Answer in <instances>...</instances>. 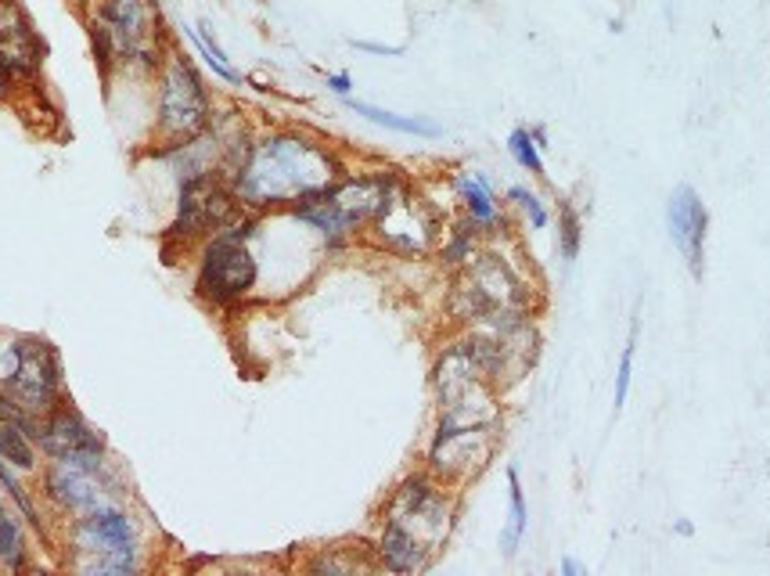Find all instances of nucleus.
<instances>
[{
  "instance_id": "nucleus-26",
  "label": "nucleus",
  "mask_w": 770,
  "mask_h": 576,
  "mask_svg": "<svg viewBox=\"0 0 770 576\" xmlns=\"http://www.w3.org/2000/svg\"><path fill=\"white\" fill-rule=\"evenodd\" d=\"M576 253H579V217L573 206H562V256L573 264Z\"/></svg>"
},
{
  "instance_id": "nucleus-25",
  "label": "nucleus",
  "mask_w": 770,
  "mask_h": 576,
  "mask_svg": "<svg viewBox=\"0 0 770 576\" xmlns=\"http://www.w3.org/2000/svg\"><path fill=\"white\" fill-rule=\"evenodd\" d=\"M0 483H4V490L11 493V498H15V504L22 508V515H26V519L33 523V530H40L44 534V523H40V515H37V508H33V501H29V493L22 490V483L15 476H11V468H8V462L4 457H0Z\"/></svg>"
},
{
  "instance_id": "nucleus-33",
  "label": "nucleus",
  "mask_w": 770,
  "mask_h": 576,
  "mask_svg": "<svg viewBox=\"0 0 770 576\" xmlns=\"http://www.w3.org/2000/svg\"><path fill=\"white\" fill-rule=\"evenodd\" d=\"M8 8H11V0H0V22H4V15H8Z\"/></svg>"
},
{
  "instance_id": "nucleus-4",
  "label": "nucleus",
  "mask_w": 770,
  "mask_h": 576,
  "mask_svg": "<svg viewBox=\"0 0 770 576\" xmlns=\"http://www.w3.org/2000/svg\"><path fill=\"white\" fill-rule=\"evenodd\" d=\"M145 526L123 501L69 519V555L80 573L130 576L145 566Z\"/></svg>"
},
{
  "instance_id": "nucleus-14",
  "label": "nucleus",
  "mask_w": 770,
  "mask_h": 576,
  "mask_svg": "<svg viewBox=\"0 0 770 576\" xmlns=\"http://www.w3.org/2000/svg\"><path fill=\"white\" fill-rule=\"evenodd\" d=\"M44 54L47 47L40 40V33L22 15V8L11 4L4 22H0V73L8 76L11 87H29L37 84L44 69Z\"/></svg>"
},
{
  "instance_id": "nucleus-30",
  "label": "nucleus",
  "mask_w": 770,
  "mask_h": 576,
  "mask_svg": "<svg viewBox=\"0 0 770 576\" xmlns=\"http://www.w3.org/2000/svg\"><path fill=\"white\" fill-rule=\"evenodd\" d=\"M328 87L335 90V94H350V90H353V76H350V73H335V76H328Z\"/></svg>"
},
{
  "instance_id": "nucleus-2",
  "label": "nucleus",
  "mask_w": 770,
  "mask_h": 576,
  "mask_svg": "<svg viewBox=\"0 0 770 576\" xmlns=\"http://www.w3.org/2000/svg\"><path fill=\"white\" fill-rule=\"evenodd\" d=\"M342 177V162L314 137L278 131L248 145L242 167L234 170V192L248 209L303 206Z\"/></svg>"
},
{
  "instance_id": "nucleus-3",
  "label": "nucleus",
  "mask_w": 770,
  "mask_h": 576,
  "mask_svg": "<svg viewBox=\"0 0 770 576\" xmlns=\"http://www.w3.org/2000/svg\"><path fill=\"white\" fill-rule=\"evenodd\" d=\"M454 526V501L450 493L432 483L429 476H411L389 501L386 530L378 540L382 566L393 573H418L443 548Z\"/></svg>"
},
{
  "instance_id": "nucleus-32",
  "label": "nucleus",
  "mask_w": 770,
  "mask_h": 576,
  "mask_svg": "<svg viewBox=\"0 0 770 576\" xmlns=\"http://www.w3.org/2000/svg\"><path fill=\"white\" fill-rule=\"evenodd\" d=\"M8 90H11V84H8V76H4V73H0V101H4V98H8Z\"/></svg>"
},
{
  "instance_id": "nucleus-12",
  "label": "nucleus",
  "mask_w": 770,
  "mask_h": 576,
  "mask_svg": "<svg viewBox=\"0 0 770 576\" xmlns=\"http://www.w3.org/2000/svg\"><path fill=\"white\" fill-rule=\"evenodd\" d=\"M228 173H195V177L176 181V217L170 234L181 242L206 238L231 223H239L242 198L234 192V184L223 181Z\"/></svg>"
},
{
  "instance_id": "nucleus-27",
  "label": "nucleus",
  "mask_w": 770,
  "mask_h": 576,
  "mask_svg": "<svg viewBox=\"0 0 770 576\" xmlns=\"http://www.w3.org/2000/svg\"><path fill=\"white\" fill-rule=\"evenodd\" d=\"M508 198L526 209V217L533 220V228H543V223H548V209H543L540 198L533 195V192H526V187H508Z\"/></svg>"
},
{
  "instance_id": "nucleus-23",
  "label": "nucleus",
  "mask_w": 770,
  "mask_h": 576,
  "mask_svg": "<svg viewBox=\"0 0 770 576\" xmlns=\"http://www.w3.org/2000/svg\"><path fill=\"white\" fill-rule=\"evenodd\" d=\"M22 555H26L22 526L11 512H0V562H4V566H22Z\"/></svg>"
},
{
  "instance_id": "nucleus-22",
  "label": "nucleus",
  "mask_w": 770,
  "mask_h": 576,
  "mask_svg": "<svg viewBox=\"0 0 770 576\" xmlns=\"http://www.w3.org/2000/svg\"><path fill=\"white\" fill-rule=\"evenodd\" d=\"M87 40H90V51H94V62H98L101 69V76L109 79L115 73V40H112V33L105 29V22L101 19H94L87 22Z\"/></svg>"
},
{
  "instance_id": "nucleus-11",
  "label": "nucleus",
  "mask_w": 770,
  "mask_h": 576,
  "mask_svg": "<svg viewBox=\"0 0 770 576\" xmlns=\"http://www.w3.org/2000/svg\"><path fill=\"white\" fill-rule=\"evenodd\" d=\"M248 238H253V223L239 220L212 234L198 256V292L217 307H231L256 285L259 264L248 249Z\"/></svg>"
},
{
  "instance_id": "nucleus-1",
  "label": "nucleus",
  "mask_w": 770,
  "mask_h": 576,
  "mask_svg": "<svg viewBox=\"0 0 770 576\" xmlns=\"http://www.w3.org/2000/svg\"><path fill=\"white\" fill-rule=\"evenodd\" d=\"M436 396H440V426L429 446V468L447 483H468L490 462L501 432V407L476 339L454 343L440 357Z\"/></svg>"
},
{
  "instance_id": "nucleus-16",
  "label": "nucleus",
  "mask_w": 770,
  "mask_h": 576,
  "mask_svg": "<svg viewBox=\"0 0 770 576\" xmlns=\"http://www.w3.org/2000/svg\"><path fill=\"white\" fill-rule=\"evenodd\" d=\"M37 443L47 457H73V454H87V451H105V440L87 426V418H83L69 400H58V404L40 418Z\"/></svg>"
},
{
  "instance_id": "nucleus-9",
  "label": "nucleus",
  "mask_w": 770,
  "mask_h": 576,
  "mask_svg": "<svg viewBox=\"0 0 770 576\" xmlns=\"http://www.w3.org/2000/svg\"><path fill=\"white\" fill-rule=\"evenodd\" d=\"M454 307L468 321L482 328L523 321L526 317V292L523 281L512 274V267L501 264V256H476L465 274L454 285Z\"/></svg>"
},
{
  "instance_id": "nucleus-28",
  "label": "nucleus",
  "mask_w": 770,
  "mask_h": 576,
  "mask_svg": "<svg viewBox=\"0 0 770 576\" xmlns=\"http://www.w3.org/2000/svg\"><path fill=\"white\" fill-rule=\"evenodd\" d=\"M631 368H634V339L626 343L623 360H620V375H615V407H623L626 396H631Z\"/></svg>"
},
{
  "instance_id": "nucleus-17",
  "label": "nucleus",
  "mask_w": 770,
  "mask_h": 576,
  "mask_svg": "<svg viewBox=\"0 0 770 576\" xmlns=\"http://www.w3.org/2000/svg\"><path fill=\"white\" fill-rule=\"evenodd\" d=\"M350 109L364 115L367 123H378L386 131H396V134H414V137H440L443 126L425 120V115H400V112H386L378 105H367V101H350Z\"/></svg>"
},
{
  "instance_id": "nucleus-31",
  "label": "nucleus",
  "mask_w": 770,
  "mask_h": 576,
  "mask_svg": "<svg viewBox=\"0 0 770 576\" xmlns=\"http://www.w3.org/2000/svg\"><path fill=\"white\" fill-rule=\"evenodd\" d=\"M562 573H565V576H584L587 569H584V566H579V562H576V559H562Z\"/></svg>"
},
{
  "instance_id": "nucleus-24",
  "label": "nucleus",
  "mask_w": 770,
  "mask_h": 576,
  "mask_svg": "<svg viewBox=\"0 0 770 576\" xmlns=\"http://www.w3.org/2000/svg\"><path fill=\"white\" fill-rule=\"evenodd\" d=\"M508 151L515 156L518 167H526L529 173H543V162H540V151H537V140H533L529 131H512V137H508Z\"/></svg>"
},
{
  "instance_id": "nucleus-29",
  "label": "nucleus",
  "mask_w": 770,
  "mask_h": 576,
  "mask_svg": "<svg viewBox=\"0 0 770 576\" xmlns=\"http://www.w3.org/2000/svg\"><path fill=\"white\" fill-rule=\"evenodd\" d=\"M357 51L364 54H382V58H396V54H404V47H393V44H375V40H350Z\"/></svg>"
},
{
  "instance_id": "nucleus-7",
  "label": "nucleus",
  "mask_w": 770,
  "mask_h": 576,
  "mask_svg": "<svg viewBox=\"0 0 770 576\" xmlns=\"http://www.w3.org/2000/svg\"><path fill=\"white\" fill-rule=\"evenodd\" d=\"M400 177L396 173H371V177H339L321 195L306 198L303 206H295V217L306 220L328 238H342V234L375 223L378 209H382L389 187Z\"/></svg>"
},
{
  "instance_id": "nucleus-10",
  "label": "nucleus",
  "mask_w": 770,
  "mask_h": 576,
  "mask_svg": "<svg viewBox=\"0 0 770 576\" xmlns=\"http://www.w3.org/2000/svg\"><path fill=\"white\" fill-rule=\"evenodd\" d=\"M0 390L11 393L33 418H44L62 400V364L44 339H15L0 346Z\"/></svg>"
},
{
  "instance_id": "nucleus-19",
  "label": "nucleus",
  "mask_w": 770,
  "mask_h": 576,
  "mask_svg": "<svg viewBox=\"0 0 770 576\" xmlns=\"http://www.w3.org/2000/svg\"><path fill=\"white\" fill-rule=\"evenodd\" d=\"M508 501H512V508H508V526L501 534V548H504V555H515L518 540H523V534H526V519H529L526 493H523V483H518V468H508Z\"/></svg>"
},
{
  "instance_id": "nucleus-20",
  "label": "nucleus",
  "mask_w": 770,
  "mask_h": 576,
  "mask_svg": "<svg viewBox=\"0 0 770 576\" xmlns=\"http://www.w3.org/2000/svg\"><path fill=\"white\" fill-rule=\"evenodd\" d=\"M187 37H192V44L198 47V54H203V62L223 79V84H231V87L242 84V73L228 62V51H223V47L212 40V33H209L206 22H203V26H192V29H187Z\"/></svg>"
},
{
  "instance_id": "nucleus-6",
  "label": "nucleus",
  "mask_w": 770,
  "mask_h": 576,
  "mask_svg": "<svg viewBox=\"0 0 770 576\" xmlns=\"http://www.w3.org/2000/svg\"><path fill=\"white\" fill-rule=\"evenodd\" d=\"M94 19L105 22V29L115 40V69L134 76H151L170 58V33L159 0H94Z\"/></svg>"
},
{
  "instance_id": "nucleus-18",
  "label": "nucleus",
  "mask_w": 770,
  "mask_h": 576,
  "mask_svg": "<svg viewBox=\"0 0 770 576\" xmlns=\"http://www.w3.org/2000/svg\"><path fill=\"white\" fill-rule=\"evenodd\" d=\"M0 457L19 468V473H33L37 468V446H33V432L15 426V421H0Z\"/></svg>"
},
{
  "instance_id": "nucleus-15",
  "label": "nucleus",
  "mask_w": 770,
  "mask_h": 576,
  "mask_svg": "<svg viewBox=\"0 0 770 576\" xmlns=\"http://www.w3.org/2000/svg\"><path fill=\"white\" fill-rule=\"evenodd\" d=\"M667 228L673 245L681 249V256L688 260L692 274L702 278V260H706V228H709V213L698 198L695 187L681 184L673 187L670 206H667Z\"/></svg>"
},
{
  "instance_id": "nucleus-13",
  "label": "nucleus",
  "mask_w": 770,
  "mask_h": 576,
  "mask_svg": "<svg viewBox=\"0 0 770 576\" xmlns=\"http://www.w3.org/2000/svg\"><path fill=\"white\" fill-rule=\"evenodd\" d=\"M375 231L382 234L386 242H393L396 249L404 253H425L436 234V220L429 217V209H425L418 198H414L404 181H396L389 187L382 209H378L375 217Z\"/></svg>"
},
{
  "instance_id": "nucleus-21",
  "label": "nucleus",
  "mask_w": 770,
  "mask_h": 576,
  "mask_svg": "<svg viewBox=\"0 0 770 576\" xmlns=\"http://www.w3.org/2000/svg\"><path fill=\"white\" fill-rule=\"evenodd\" d=\"M457 192L465 198L468 213L476 223H497V203H493V192L490 184L482 177H457Z\"/></svg>"
},
{
  "instance_id": "nucleus-8",
  "label": "nucleus",
  "mask_w": 770,
  "mask_h": 576,
  "mask_svg": "<svg viewBox=\"0 0 770 576\" xmlns=\"http://www.w3.org/2000/svg\"><path fill=\"white\" fill-rule=\"evenodd\" d=\"M44 493L54 501V508H62L73 519L123 501L120 479H115V468L105 451L51 457L44 473Z\"/></svg>"
},
{
  "instance_id": "nucleus-5",
  "label": "nucleus",
  "mask_w": 770,
  "mask_h": 576,
  "mask_svg": "<svg viewBox=\"0 0 770 576\" xmlns=\"http://www.w3.org/2000/svg\"><path fill=\"white\" fill-rule=\"evenodd\" d=\"M212 98L198 65L184 51H170L156 73V123H151V140L159 148H176L184 140L209 131L212 123Z\"/></svg>"
}]
</instances>
